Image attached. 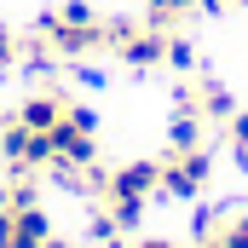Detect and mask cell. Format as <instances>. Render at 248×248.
Listing matches in <instances>:
<instances>
[{
    "mask_svg": "<svg viewBox=\"0 0 248 248\" xmlns=\"http://www.w3.org/2000/svg\"><path fill=\"white\" fill-rule=\"evenodd\" d=\"M139 248H173V243H139Z\"/></svg>",
    "mask_w": 248,
    "mask_h": 248,
    "instance_id": "19",
    "label": "cell"
},
{
    "mask_svg": "<svg viewBox=\"0 0 248 248\" xmlns=\"http://www.w3.org/2000/svg\"><path fill=\"white\" fill-rule=\"evenodd\" d=\"M190 6H196V0H144V12H150V23H156V29H168L173 17H185Z\"/></svg>",
    "mask_w": 248,
    "mask_h": 248,
    "instance_id": "10",
    "label": "cell"
},
{
    "mask_svg": "<svg viewBox=\"0 0 248 248\" xmlns=\"http://www.w3.org/2000/svg\"><path fill=\"white\" fill-rule=\"evenodd\" d=\"M168 139H173V150H196V144H202V116H196V110H179Z\"/></svg>",
    "mask_w": 248,
    "mask_h": 248,
    "instance_id": "9",
    "label": "cell"
},
{
    "mask_svg": "<svg viewBox=\"0 0 248 248\" xmlns=\"http://www.w3.org/2000/svg\"><path fill=\"white\" fill-rule=\"evenodd\" d=\"M41 46L58 52V58H87V52L110 46V35H104L98 17H93V23H69V17H58V12H46V17H41Z\"/></svg>",
    "mask_w": 248,
    "mask_h": 248,
    "instance_id": "2",
    "label": "cell"
},
{
    "mask_svg": "<svg viewBox=\"0 0 248 248\" xmlns=\"http://www.w3.org/2000/svg\"><path fill=\"white\" fill-rule=\"evenodd\" d=\"M41 248H75V243H63V237H46V243H41Z\"/></svg>",
    "mask_w": 248,
    "mask_h": 248,
    "instance_id": "18",
    "label": "cell"
},
{
    "mask_svg": "<svg viewBox=\"0 0 248 248\" xmlns=\"http://www.w3.org/2000/svg\"><path fill=\"white\" fill-rule=\"evenodd\" d=\"M208 248H219V243H208Z\"/></svg>",
    "mask_w": 248,
    "mask_h": 248,
    "instance_id": "21",
    "label": "cell"
},
{
    "mask_svg": "<svg viewBox=\"0 0 248 248\" xmlns=\"http://www.w3.org/2000/svg\"><path fill=\"white\" fill-rule=\"evenodd\" d=\"M0 208H6V185H0Z\"/></svg>",
    "mask_w": 248,
    "mask_h": 248,
    "instance_id": "20",
    "label": "cell"
},
{
    "mask_svg": "<svg viewBox=\"0 0 248 248\" xmlns=\"http://www.w3.org/2000/svg\"><path fill=\"white\" fill-rule=\"evenodd\" d=\"M0 248H12V208H0Z\"/></svg>",
    "mask_w": 248,
    "mask_h": 248,
    "instance_id": "16",
    "label": "cell"
},
{
    "mask_svg": "<svg viewBox=\"0 0 248 248\" xmlns=\"http://www.w3.org/2000/svg\"><path fill=\"white\" fill-rule=\"evenodd\" d=\"M52 237V225H46V214L29 202V208H12V248H41Z\"/></svg>",
    "mask_w": 248,
    "mask_h": 248,
    "instance_id": "8",
    "label": "cell"
},
{
    "mask_svg": "<svg viewBox=\"0 0 248 248\" xmlns=\"http://www.w3.org/2000/svg\"><path fill=\"white\" fill-rule=\"evenodd\" d=\"M196 6H248V0H196Z\"/></svg>",
    "mask_w": 248,
    "mask_h": 248,
    "instance_id": "17",
    "label": "cell"
},
{
    "mask_svg": "<svg viewBox=\"0 0 248 248\" xmlns=\"http://www.w3.org/2000/svg\"><path fill=\"white\" fill-rule=\"evenodd\" d=\"M116 52H122V58L133 63V69H150V63H168V35H162L156 23H150V29H133V35H127V41L116 46Z\"/></svg>",
    "mask_w": 248,
    "mask_h": 248,
    "instance_id": "6",
    "label": "cell"
},
{
    "mask_svg": "<svg viewBox=\"0 0 248 248\" xmlns=\"http://www.w3.org/2000/svg\"><path fill=\"white\" fill-rule=\"evenodd\" d=\"M214 243H219V248H248V214H231V219L219 225Z\"/></svg>",
    "mask_w": 248,
    "mask_h": 248,
    "instance_id": "11",
    "label": "cell"
},
{
    "mask_svg": "<svg viewBox=\"0 0 248 248\" xmlns=\"http://www.w3.org/2000/svg\"><path fill=\"white\" fill-rule=\"evenodd\" d=\"M208 173H214V168H208V150H202V144H196V150H173V156L162 162V190H168V196H196V190L208 185Z\"/></svg>",
    "mask_w": 248,
    "mask_h": 248,
    "instance_id": "5",
    "label": "cell"
},
{
    "mask_svg": "<svg viewBox=\"0 0 248 248\" xmlns=\"http://www.w3.org/2000/svg\"><path fill=\"white\" fill-rule=\"evenodd\" d=\"M58 17H69V23H93V6H87V0H69V6H58Z\"/></svg>",
    "mask_w": 248,
    "mask_h": 248,
    "instance_id": "15",
    "label": "cell"
},
{
    "mask_svg": "<svg viewBox=\"0 0 248 248\" xmlns=\"http://www.w3.org/2000/svg\"><path fill=\"white\" fill-rule=\"evenodd\" d=\"M0 156L17 168V173H29V168H52V139L46 133H35V127H23L17 116L0 127Z\"/></svg>",
    "mask_w": 248,
    "mask_h": 248,
    "instance_id": "3",
    "label": "cell"
},
{
    "mask_svg": "<svg viewBox=\"0 0 248 248\" xmlns=\"http://www.w3.org/2000/svg\"><path fill=\"white\" fill-rule=\"evenodd\" d=\"M63 104H69L63 93H35V98H23V104H17V122L35 127V133H52V127L63 122Z\"/></svg>",
    "mask_w": 248,
    "mask_h": 248,
    "instance_id": "7",
    "label": "cell"
},
{
    "mask_svg": "<svg viewBox=\"0 0 248 248\" xmlns=\"http://www.w3.org/2000/svg\"><path fill=\"white\" fill-rule=\"evenodd\" d=\"M168 63H173V69H190V63H196L190 41H168Z\"/></svg>",
    "mask_w": 248,
    "mask_h": 248,
    "instance_id": "13",
    "label": "cell"
},
{
    "mask_svg": "<svg viewBox=\"0 0 248 248\" xmlns=\"http://www.w3.org/2000/svg\"><path fill=\"white\" fill-rule=\"evenodd\" d=\"M52 168L58 173H75V168H93V156H98V144H93V127H75L69 116H63L52 133Z\"/></svg>",
    "mask_w": 248,
    "mask_h": 248,
    "instance_id": "4",
    "label": "cell"
},
{
    "mask_svg": "<svg viewBox=\"0 0 248 248\" xmlns=\"http://www.w3.org/2000/svg\"><path fill=\"white\" fill-rule=\"evenodd\" d=\"M225 133H231V150H237V162H248V110H237V116L225 122Z\"/></svg>",
    "mask_w": 248,
    "mask_h": 248,
    "instance_id": "12",
    "label": "cell"
},
{
    "mask_svg": "<svg viewBox=\"0 0 248 248\" xmlns=\"http://www.w3.org/2000/svg\"><path fill=\"white\" fill-rule=\"evenodd\" d=\"M162 185V162H127L104 179V219L116 231H133L139 214H144V196Z\"/></svg>",
    "mask_w": 248,
    "mask_h": 248,
    "instance_id": "1",
    "label": "cell"
},
{
    "mask_svg": "<svg viewBox=\"0 0 248 248\" xmlns=\"http://www.w3.org/2000/svg\"><path fill=\"white\" fill-rule=\"evenodd\" d=\"M12 63H17V35L0 23V69H12Z\"/></svg>",
    "mask_w": 248,
    "mask_h": 248,
    "instance_id": "14",
    "label": "cell"
}]
</instances>
